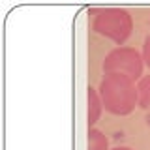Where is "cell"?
Listing matches in <instances>:
<instances>
[{"label": "cell", "instance_id": "obj_1", "mask_svg": "<svg viewBox=\"0 0 150 150\" xmlns=\"http://www.w3.org/2000/svg\"><path fill=\"white\" fill-rule=\"evenodd\" d=\"M100 98L103 101V109L111 115L126 116L133 112L135 105H139V94L135 81L120 73H109L100 83Z\"/></svg>", "mask_w": 150, "mask_h": 150}, {"label": "cell", "instance_id": "obj_2", "mask_svg": "<svg viewBox=\"0 0 150 150\" xmlns=\"http://www.w3.org/2000/svg\"><path fill=\"white\" fill-rule=\"evenodd\" d=\"M92 30L109 38L115 43L122 45L131 36L133 19L129 11L122 8H101L96 9V17L92 21Z\"/></svg>", "mask_w": 150, "mask_h": 150}, {"label": "cell", "instance_id": "obj_3", "mask_svg": "<svg viewBox=\"0 0 150 150\" xmlns=\"http://www.w3.org/2000/svg\"><path fill=\"white\" fill-rule=\"evenodd\" d=\"M143 54L133 47H116L112 49L103 60V71L105 75L109 73H120L129 79H139L143 75Z\"/></svg>", "mask_w": 150, "mask_h": 150}, {"label": "cell", "instance_id": "obj_4", "mask_svg": "<svg viewBox=\"0 0 150 150\" xmlns=\"http://www.w3.org/2000/svg\"><path fill=\"white\" fill-rule=\"evenodd\" d=\"M103 112V101L96 88H88V128H94Z\"/></svg>", "mask_w": 150, "mask_h": 150}, {"label": "cell", "instance_id": "obj_5", "mask_svg": "<svg viewBox=\"0 0 150 150\" xmlns=\"http://www.w3.org/2000/svg\"><path fill=\"white\" fill-rule=\"evenodd\" d=\"M137 94H139V107L150 112V75L141 77L137 83Z\"/></svg>", "mask_w": 150, "mask_h": 150}, {"label": "cell", "instance_id": "obj_6", "mask_svg": "<svg viewBox=\"0 0 150 150\" xmlns=\"http://www.w3.org/2000/svg\"><path fill=\"white\" fill-rule=\"evenodd\" d=\"M88 150H109V141L103 131L90 128L88 129Z\"/></svg>", "mask_w": 150, "mask_h": 150}, {"label": "cell", "instance_id": "obj_7", "mask_svg": "<svg viewBox=\"0 0 150 150\" xmlns=\"http://www.w3.org/2000/svg\"><path fill=\"white\" fill-rule=\"evenodd\" d=\"M143 60H144V64L150 68V36L144 40V45H143Z\"/></svg>", "mask_w": 150, "mask_h": 150}, {"label": "cell", "instance_id": "obj_8", "mask_svg": "<svg viewBox=\"0 0 150 150\" xmlns=\"http://www.w3.org/2000/svg\"><path fill=\"white\" fill-rule=\"evenodd\" d=\"M111 150H131V148H128V146H116V148H111Z\"/></svg>", "mask_w": 150, "mask_h": 150}]
</instances>
